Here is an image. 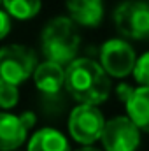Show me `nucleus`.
I'll list each match as a JSON object with an SVG mask.
<instances>
[{
	"label": "nucleus",
	"mask_w": 149,
	"mask_h": 151,
	"mask_svg": "<svg viewBox=\"0 0 149 151\" xmlns=\"http://www.w3.org/2000/svg\"><path fill=\"white\" fill-rule=\"evenodd\" d=\"M4 9L16 19H30L40 9V0H4Z\"/></svg>",
	"instance_id": "nucleus-13"
},
{
	"label": "nucleus",
	"mask_w": 149,
	"mask_h": 151,
	"mask_svg": "<svg viewBox=\"0 0 149 151\" xmlns=\"http://www.w3.org/2000/svg\"><path fill=\"white\" fill-rule=\"evenodd\" d=\"M77 151H98L97 148H91V146H84V148H79Z\"/></svg>",
	"instance_id": "nucleus-17"
},
{
	"label": "nucleus",
	"mask_w": 149,
	"mask_h": 151,
	"mask_svg": "<svg viewBox=\"0 0 149 151\" xmlns=\"http://www.w3.org/2000/svg\"><path fill=\"white\" fill-rule=\"evenodd\" d=\"M37 56L30 47L25 46H5L0 51V72L2 79L11 84L23 83L28 76L37 70Z\"/></svg>",
	"instance_id": "nucleus-3"
},
{
	"label": "nucleus",
	"mask_w": 149,
	"mask_h": 151,
	"mask_svg": "<svg viewBox=\"0 0 149 151\" xmlns=\"http://www.w3.org/2000/svg\"><path fill=\"white\" fill-rule=\"evenodd\" d=\"M105 128L104 114L97 106H77L69 118L70 135L81 144H91L97 139H102Z\"/></svg>",
	"instance_id": "nucleus-5"
},
{
	"label": "nucleus",
	"mask_w": 149,
	"mask_h": 151,
	"mask_svg": "<svg viewBox=\"0 0 149 151\" xmlns=\"http://www.w3.org/2000/svg\"><path fill=\"white\" fill-rule=\"evenodd\" d=\"M114 21L117 30L130 39L149 37V4L142 0H128L117 5L114 11Z\"/></svg>",
	"instance_id": "nucleus-4"
},
{
	"label": "nucleus",
	"mask_w": 149,
	"mask_h": 151,
	"mask_svg": "<svg viewBox=\"0 0 149 151\" xmlns=\"http://www.w3.org/2000/svg\"><path fill=\"white\" fill-rule=\"evenodd\" d=\"M100 62L109 76L125 77L130 72H133L137 58L128 42L121 39H111L100 49Z\"/></svg>",
	"instance_id": "nucleus-7"
},
{
	"label": "nucleus",
	"mask_w": 149,
	"mask_h": 151,
	"mask_svg": "<svg viewBox=\"0 0 149 151\" xmlns=\"http://www.w3.org/2000/svg\"><path fill=\"white\" fill-rule=\"evenodd\" d=\"M139 127L126 116H117L105 123L102 144L105 151H135L140 142Z\"/></svg>",
	"instance_id": "nucleus-6"
},
{
	"label": "nucleus",
	"mask_w": 149,
	"mask_h": 151,
	"mask_svg": "<svg viewBox=\"0 0 149 151\" xmlns=\"http://www.w3.org/2000/svg\"><path fill=\"white\" fill-rule=\"evenodd\" d=\"M79 49V35L70 18L51 19L42 32V51L47 62L72 63Z\"/></svg>",
	"instance_id": "nucleus-2"
},
{
	"label": "nucleus",
	"mask_w": 149,
	"mask_h": 151,
	"mask_svg": "<svg viewBox=\"0 0 149 151\" xmlns=\"http://www.w3.org/2000/svg\"><path fill=\"white\" fill-rule=\"evenodd\" d=\"M67 11L75 23L95 27L102 21L104 4L102 0H67Z\"/></svg>",
	"instance_id": "nucleus-10"
},
{
	"label": "nucleus",
	"mask_w": 149,
	"mask_h": 151,
	"mask_svg": "<svg viewBox=\"0 0 149 151\" xmlns=\"http://www.w3.org/2000/svg\"><path fill=\"white\" fill-rule=\"evenodd\" d=\"M65 88L86 106L102 104L111 91V79L102 65L90 58H77L65 69Z\"/></svg>",
	"instance_id": "nucleus-1"
},
{
	"label": "nucleus",
	"mask_w": 149,
	"mask_h": 151,
	"mask_svg": "<svg viewBox=\"0 0 149 151\" xmlns=\"http://www.w3.org/2000/svg\"><path fill=\"white\" fill-rule=\"evenodd\" d=\"M35 125V114L27 111L21 116L2 114L0 116V150L12 151L21 146L27 139L28 130Z\"/></svg>",
	"instance_id": "nucleus-8"
},
{
	"label": "nucleus",
	"mask_w": 149,
	"mask_h": 151,
	"mask_svg": "<svg viewBox=\"0 0 149 151\" xmlns=\"http://www.w3.org/2000/svg\"><path fill=\"white\" fill-rule=\"evenodd\" d=\"M133 76H135L137 83H140L142 86H149V51L144 53L137 60L135 69H133Z\"/></svg>",
	"instance_id": "nucleus-15"
},
{
	"label": "nucleus",
	"mask_w": 149,
	"mask_h": 151,
	"mask_svg": "<svg viewBox=\"0 0 149 151\" xmlns=\"http://www.w3.org/2000/svg\"><path fill=\"white\" fill-rule=\"evenodd\" d=\"M35 84L40 91L54 95L62 90V86L65 84V69L60 63L54 62H44L40 63L34 74Z\"/></svg>",
	"instance_id": "nucleus-11"
},
{
	"label": "nucleus",
	"mask_w": 149,
	"mask_h": 151,
	"mask_svg": "<svg viewBox=\"0 0 149 151\" xmlns=\"http://www.w3.org/2000/svg\"><path fill=\"white\" fill-rule=\"evenodd\" d=\"M28 151H70V146L62 132L54 128H42L32 135Z\"/></svg>",
	"instance_id": "nucleus-12"
},
{
	"label": "nucleus",
	"mask_w": 149,
	"mask_h": 151,
	"mask_svg": "<svg viewBox=\"0 0 149 151\" xmlns=\"http://www.w3.org/2000/svg\"><path fill=\"white\" fill-rule=\"evenodd\" d=\"M0 21H2V32H0V37L4 39L7 34H9V28H11V14L4 9L0 12Z\"/></svg>",
	"instance_id": "nucleus-16"
},
{
	"label": "nucleus",
	"mask_w": 149,
	"mask_h": 151,
	"mask_svg": "<svg viewBox=\"0 0 149 151\" xmlns=\"http://www.w3.org/2000/svg\"><path fill=\"white\" fill-rule=\"evenodd\" d=\"M128 118L144 132H149V86L130 90L126 100Z\"/></svg>",
	"instance_id": "nucleus-9"
},
{
	"label": "nucleus",
	"mask_w": 149,
	"mask_h": 151,
	"mask_svg": "<svg viewBox=\"0 0 149 151\" xmlns=\"http://www.w3.org/2000/svg\"><path fill=\"white\" fill-rule=\"evenodd\" d=\"M18 99H19V95H18L16 84H11V83L2 79V83H0V106L4 109H9V107L16 106Z\"/></svg>",
	"instance_id": "nucleus-14"
}]
</instances>
